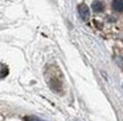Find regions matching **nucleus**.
I'll return each mask as SVG.
<instances>
[{
	"mask_svg": "<svg viewBox=\"0 0 123 121\" xmlns=\"http://www.w3.org/2000/svg\"><path fill=\"white\" fill-rule=\"evenodd\" d=\"M111 8L115 12H123V0H114L111 4Z\"/></svg>",
	"mask_w": 123,
	"mask_h": 121,
	"instance_id": "nucleus-3",
	"label": "nucleus"
},
{
	"mask_svg": "<svg viewBox=\"0 0 123 121\" xmlns=\"http://www.w3.org/2000/svg\"><path fill=\"white\" fill-rule=\"evenodd\" d=\"M91 9H93L95 13H99V12H102V11L105 9V5H103L102 1L95 0V1H93V4H91Z\"/></svg>",
	"mask_w": 123,
	"mask_h": 121,
	"instance_id": "nucleus-2",
	"label": "nucleus"
},
{
	"mask_svg": "<svg viewBox=\"0 0 123 121\" xmlns=\"http://www.w3.org/2000/svg\"><path fill=\"white\" fill-rule=\"evenodd\" d=\"M25 121H44V120H40L38 117H35V116H27V117H24Z\"/></svg>",
	"mask_w": 123,
	"mask_h": 121,
	"instance_id": "nucleus-4",
	"label": "nucleus"
},
{
	"mask_svg": "<svg viewBox=\"0 0 123 121\" xmlns=\"http://www.w3.org/2000/svg\"><path fill=\"white\" fill-rule=\"evenodd\" d=\"M78 13H80V17L82 18L83 21H87L89 17H90V11H89V7L86 4L78 5Z\"/></svg>",
	"mask_w": 123,
	"mask_h": 121,
	"instance_id": "nucleus-1",
	"label": "nucleus"
}]
</instances>
